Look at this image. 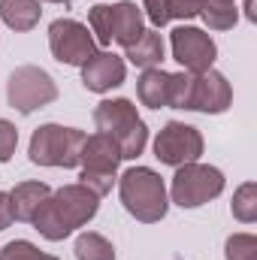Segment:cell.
I'll list each match as a JSON object with an SVG mask.
<instances>
[{"mask_svg": "<svg viewBox=\"0 0 257 260\" xmlns=\"http://www.w3.org/2000/svg\"><path fill=\"white\" fill-rule=\"evenodd\" d=\"M97 209H100V197L91 188L73 182V185H64L46 197V203L34 212L30 224H34V230H40L43 239L61 242L73 230L85 227L97 215Z\"/></svg>", "mask_w": 257, "mask_h": 260, "instance_id": "cell-1", "label": "cell"}, {"mask_svg": "<svg viewBox=\"0 0 257 260\" xmlns=\"http://www.w3.org/2000/svg\"><path fill=\"white\" fill-rule=\"evenodd\" d=\"M118 197L121 206L142 224H157L164 221L170 209V194L164 179L151 167H130L118 179Z\"/></svg>", "mask_w": 257, "mask_h": 260, "instance_id": "cell-2", "label": "cell"}, {"mask_svg": "<svg viewBox=\"0 0 257 260\" xmlns=\"http://www.w3.org/2000/svg\"><path fill=\"white\" fill-rule=\"evenodd\" d=\"M94 124L100 133H109L118 148H121V157L133 160L145 151V142H148V127L145 121L139 118L133 100L127 97H115V100H100L94 106Z\"/></svg>", "mask_w": 257, "mask_h": 260, "instance_id": "cell-3", "label": "cell"}, {"mask_svg": "<svg viewBox=\"0 0 257 260\" xmlns=\"http://www.w3.org/2000/svg\"><path fill=\"white\" fill-rule=\"evenodd\" d=\"M82 130L64 127V124H40L30 136L27 157L37 167H64L73 170L82 164V145H85Z\"/></svg>", "mask_w": 257, "mask_h": 260, "instance_id": "cell-4", "label": "cell"}, {"mask_svg": "<svg viewBox=\"0 0 257 260\" xmlns=\"http://www.w3.org/2000/svg\"><path fill=\"white\" fill-rule=\"evenodd\" d=\"M224 173L212 164H185V167H176V176L170 182V200L182 209H197V206H206L209 200L224 194Z\"/></svg>", "mask_w": 257, "mask_h": 260, "instance_id": "cell-5", "label": "cell"}, {"mask_svg": "<svg viewBox=\"0 0 257 260\" xmlns=\"http://www.w3.org/2000/svg\"><path fill=\"white\" fill-rule=\"evenodd\" d=\"M6 100L15 112L21 115H30L49 103L58 100V85L55 79L37 64H24L15 67L6 79Z\"/></svg>", "mask_w": 257, "mask_h": 260, "instance_id": "cell-6", "label": "cell"}, {"mask_svg": "<svg viewBox=\"0 0 257 260\" xmlns=\"http://www.w3.org/2000/svg\"><path fill=\"white\" fill-rule=\"evenodd\" d=\"M49 49L58 64L82 67L97 52V43L88 34V24H82L76 18H55L49 24Z\"/></svg>", "mask_w": 257, "mask_h": 260, "instance_id": "cell-7", "label": "cell"}, {"mask_svg": "<svg viewBox=\"0 0 257 260\" xmlns=\"http://www.w3.org/2000/svg\"><path fill=\"white\" fill-rule=\"evenodd\" d=\"M203 154V133L185 121H167L154 136V157L167 167H185L200 160Z\"/></svg>", "mask_w": 257, "mask_h": 260, "instance_id": "cell-8", "label": "cell"}, {"mask_svg": "<svg viewBox=\"0 0 257 260\" xmlns=\"http://www.w3.org/2000/svg\"><path fill=\"white\" fill-rule=\"evenodd\" d=\"M170 49H173V58L182 64V70H188V73L212 70L215 58H218L215 40L206 30L194 27V24H179L170 34Z\"/></svg>", "mask_w": 257, "mask_h": 260, "instance_id": "cell-9", "label": "cell"}, {"mask_svg": "<svg viewBox=\"0 0 257 260\" xmlns=\"http://www.w3.org/2000/svg\"><path fill=\"white\" fill-rule=\"evenodd\" d=\"M233 106V88L227 82L224 73L203 70L194 73V100H191V112H206V115H221Z\"/></svg>", "mask_w": 257, "mask_h": 260, "instance_id": "cell-10", "label": "cell"}, {"mask_svg": "<svg viewBox=\"0 0 257 260\" xmlns=\"http://www.w3.org/2000/svg\"><path fill=\"white\" fill-rule=\"evenodd\" d=\"M127 64L124 58H118L115 52H94L85 64H82V85L94 94H106L118 85H124Z\"/></svg>", "mask_w": 257, "mask_h": 260, "instance_id": "cell-11", "label": "cell"}, {"mask_svg": "<svg viewBox=\"0 0 257 260\" xmlns=\"http://www.w3.org/2000/svg\"><path fill=\"white\" fill-rule=\"evenodd\" d=\"M121 148L118 142L109 136V133H91L85 136V145H82V170H91V173H109L115 176L118 173V164H121Z\"/></svg>", "mask_w": 257, "mask_h": 260, "instance_id": "cell-12", "label": "cell"}, {"mask_svg": "<svg viewBox=\"0 0 257 260\" xmlns=\"http://www.w3.org/2000/svg\"><path fill=\"white\" fill-rule=\"evenodd\" d=\"M142 30H145V15L133 0H121L112 6V40L121 49L133 46L142 37Z\"/></svg>", "mask_w": 257, "mask_h": 260, "instance_id": "cell-13", "label": "cell"}, {"mask_svg": "<svg viewBox=\"0 0 257 260\" xmlns=\"http://www.w3.org/2000/svg\"><path fill=\"white\" fill-rule=\"evenodd\" d=\"M40 15H43L40 0H0V18L15 34L34 30L40 24Z\"/></svg>", "mask_w": 257, "mask_h": 260, "instance_id": "cell-14", "label": "cell"}, {"mask_svg": "<svg viewBox=\"0 0 257 260\" xmlns=\"http://www.w3.org/2000/svg\"><path fill=\"white\" fill-rule=\"evenodd\" d=\"M52 194V188L46 182H18L9 191V203H12V215L15 221H30L34 212L46 203V197Z\"/></svg>", "mask_w": 257, "mask_h": 260, "instance_id": "cell-15", "label": "cell"}, {"mask_svg": "<svg viewBox=\"0 0 257 260\" xmlns=\"http://www.w3.org/2000/svg\"><path fill=\"white\" fill-rule=\"evenodd\" d=\"M167 88H170V73L160 67H148V70H142V76L136 82V97L148 109H164L167 106Z\"/></svg>", "mask_w": 257, "mask_h": 260, "instance_id": "cell-16", "label": "cell"}, {"mask_svg": "<svg viewBox=\"0 0 257 260\" xmlns=\"http://www.w3.org/2000/svg\"><path fill=\"white\" fill-rule=\"evenodd\" d=\"M130 64L139 67V70H148V67H160V61H164V55H167V46H164V37L151 27V30H142V37L133 43V46H127L124 49Z\"/></svg>", "mask_w": 257, "mask_h": 260, "instance_id": "cell-17", "label": "cell"}, {"mask_svg": "<svg viewBox=\"0 0 257 260\" xmlns=\"http://www.w3.org/2000/svg\"><path fill=\"white\" fill-rule=\"evenodd\" d=\"M209 30H233L239 21V9L230 0H203L200 12H197Z\"/></svg>", "mask_w": 257, "mask_h": 260, "instance_id": "cell-18", "label": "cell"}, {"mask_svg": "<svg viewBox=\"0 0 257 260\" xmlns=\"http://www.w3.org/2000/svg\"><path fill=\"white\" fill-rule=\"evenodd\" d=\"M76 260H115V245L103 233H79L76 239Z\"/></svg>", "mask_w": 257, "mask_h": 260, "instance_id": "cell-19", "label": "cell"}, {"mask_svg": "<svg viewBox=\"0 0 257 260\" xmlns=\"http://www.w3.org/2000/svg\"><path fill=\"white\" fill-rule=\"evenodd\" d=\"M194 100V73H170V88H167V106L170 109H191Z\"/></svg>", "mask_w": 257, "mask_h": 260, "instance_id": "cell-20", "label": "cell"}, {"mask_svg": "<svg viewBox=\"0 0 257 260\" xmlns=\"http://www.w3.org/2000/svg\"><path fill=\"white\" fill-rule=\"evenodd\" d=\"M230 212L236 221L242 224H254L257 221V185L254 182H242L233 194V203H230Z\"/></svg>", "mask_w": 257, "mask_h": 260, "instance_id": "cell-21", "label": "cell"}, {"mask_svg": "<svg viewBox=\"0 0 257 260\" xmlns=\"http://www.w3.org/2000/svg\"><path fill=\"white\" fill-rule=\"evenodd\" d=\"M88 27L94 34L97 46H112V6L109 3H97L88 9Z\"/></svg>", "mask_w": 257, "mask_h": 260, "instance_id": "cell-22", "label": "cell"}, {"mask_svg": "<svg viewBox=\"0 0 257 260\" xmlns=\"http://www.w3.org/2000/svg\"><path fill=\"white\" fill-rule=\"evenodd\" d=\"M224 257L227 260H257V236H251V233H233L224 242Z\"/></svg>", "mask_w": 257, "mask_h": 260, "instance_id": "cell-23", "label": "cell"}, {"mask_svg": "<svg viewBox=\"0 0 257 260\" xmlns=\"http://www.w3.org/2000/svg\"><path fill=\"white\" fill-rule=\"evenodd\" d=\"M0 260H58V257L40 251V248H37L34 242H27V239H12V242H6V245L0 248Z\"/></svg>", "mask_w": 257, "mask_h": 260, "instance_id": "cell-24", "label": "cell"}, {"mask_svg": "<svg viewBox=\"0 0 257 260\" xmlns=\"http://www.w3.org/2000/svg\"><path fill=\"white\" fill-rule=\"evenodd\" d=\"M15 148H18V127H15L12 121L0 118V164L12 160Z\"/></svg>", "mask_w": 257, "mask_h": 260, "instance_id": "cell-25", "label": "cell"}, {"mask_svg": "<svg viewBox=\"0 0 257 260\" xmlns=\"http://www.w3.org/2000/svg\"><path fill=\"white\" fill-rule=\"evenodd\" d=\"M142 15L157 27L170 24V0H142Z\"/></svg>", "mask_w": 257, "mask_h": 260, "instance_id": "cell-26", "label": "cell"}, {"mask_svg": "<svg viewBox=\"0 0 257 260\" xmlns=\"http://www.w3.org/2000/svg\"><path fill=\"white\" fill-rule=\"evenodd\" d=\"M200 3H203V0H170V21H173V18H182V21L197 18Z\"/></svg>", "mask_w": 257, "mask_h": 260, "instance_id": "cell-27", "label": "cell"}, {"mask_svg": "<svg viewBox=\"0 0 257 260\" xmlns=\"http://www.w3.org/2000/svg\"><path fill=\"white\" fill-rule=\"evenodd\" d=\"M15 221V215H12V203H9V194L6 191H0V233L9 227Z\"/></svg>", "mask_w": 257, "mask_h": 260, "instance_id": "cell-28", "label": "cell"}, {"mask_svg": "<svg viewBox=\"0 0 257 260\" xmlns=\"http://www.w3.org/2000/svg\"><path fill=\"white\" fill-rule=\"evenodd\" d=\"M245 18H248V21H257V12H254V0H245Z\"/></svg>", "mask_w": 257, "mask_h": 260, "instance_id": "cell-29", "label": "cell"}, {"mask_svg": "<svg viewBox=\"0 0 257 260\" xmlns=\"http://www.w3.org/2000/svg\"><path fill=\"white\" fill-rule=\"evenodd\" d=\"M46 3H64L67 6V3H73V0H46Z\"/></svg>", "mask_w": 257, "mask_h": 260, "instance_id": "cell-30", "label": "cell"}, {"mask_svg": "<svg viewBox=\"0 0 257 260\" xmlns=\"http://www.w3.org/2000/svg\"><path fill=\"white\" fill-rule=\"evenodd\" d=\"M230 3H236V0H230Z\"/></svg>", "mask_w": 257, "mask_h": 260, "instance_id": "cell-31", "label": "cell"}]
</instances>
